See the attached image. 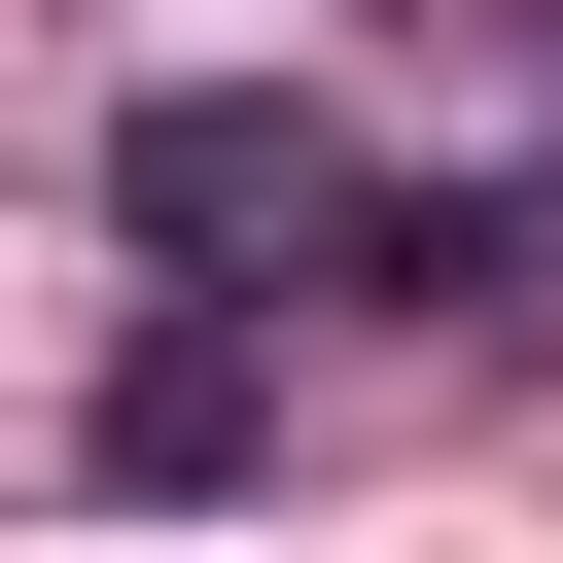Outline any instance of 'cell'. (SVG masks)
<instances>
[{
  "mask_svg": "<svg viewBox=\"0 0 563 563\" xmlns=\"http://www.w3.org/2000/svg\"><path fill=\"white\" fill-rule=\"evenodd\" d=\"M106 211H141V282H211V317H317V282H387V141L352 106H282V70H176L141 141H106Z\"/></svg>",
  "mask_w": 563,
  "mask_h": 563,
  "instance_id": "obj_1",
  "label": "cell"
}]
</instances>
